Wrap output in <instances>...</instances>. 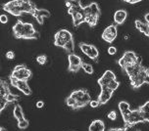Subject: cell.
Segmentation results:
<instances>
[{
    "label": "cell",
    "instance_id": "obj_1",
    "mask_svg": "<svg viewBox=\"0 0 149 131\" xmlns=\"http://www.w3.org/2000/svg\"><path fill=\"white\" fill-rule=\"evenodd\" d=\"M13 33L16 38L19 39H37L39 37V33L36 30L31 24L24 23L21 20H19L13 26Z\"/></svg>",
    "mask_w": 149,
    "mask_h": 131
},
{
    "label": "cell",
    "instance_id": "obj_2",
    "mask_svg": "<svg viewBox=\"0 0 149 131\" xmlns=\"http://www.w3.org/2000/svg\"><path fill=\"white\" fill-rule=\"evenodd\" d=\"M23 4L24 0H12V1H9L2 5V8H3L4 11L10 13L13 16L21 17L24 14Z\"/></svg>",
    "mask_w": 149,
    "mask_h": 131
},
{
    "label": "cell",
    "instance_id": "obj_3",
    "mask_svg": "<svg viewBox=\"0 0 149 131\" xmlns=\"http://www.w3.org/2000/svg\"><path fill=\"white\" fill-rule=\"evenodd\" d=\"M139 122H145V119H144V116H143V113L138 108L136 110L132 111V114H130L129 119H127V121L125 124H126V127H130V126H134V125L139 123Z\"/></svg>",
    "mask_w": 149,
    "mask_h": 131
},
{
    "label": "cell",
    "instance_id": "obj_4",
    "mask_svg": "<svg viewBox=\"0 0 149 131\" xmlns=\"http://www.w3.org/2000/svg\"><path fill=\"white\" fill-rule=\"evenodd\" d=\"M9 78H10V81H11L12 86L16 87L17 89H19L21 92H23L24 94L26 96L31 94V89L30 88V86H29L26 80H19L11 76H9Z\"/></svg>",
    "mask_w": 149,
    "mask_h": 131
},
{
    "label": "cell",
    "instance_id": "obj_5",
    "mask_svg": "<svg viewBox=\"0 0 149 131\" xmlns=\"http://www.w3.org/2000/svg\"><path fill=\"white\" fill-rule=\"evenodd\" d=\"M68 60H69V71H72V73H77L79 69H81L82 66V61L81 57H79L78 55L74 54H69L68 55Z\"/></svg>",
    "mask_w": 149,
    "mask_h": 131
},
{
    "label": "cell",
    "instance_id": "obj_6",
    "mask_svg": "<svg viewBox=\"0 0 149 131\" xmlns=\"http://www.w3.org/2000/svg\"><path fill=\"white\" fill-rule=\"evenodd\" d=\"M147 76V69L144 68V67L142 66L141 69H140L139 73L137 74V76H135L134 77H132L130 79V84H132V86L134 88V89H136V88H139L141 86L142 84L145 83V77Z\"/></svg>",
    "mask_w": 149,
    "mask_h": 131
},
{
    "label": "cell",
    "instance_id": "obj_7",
    "mask_svg": "<svg viewBox=\"0 0 149 131\" xmlns=\"http://www.w3.org/2000/svg\"><path fill=\"white\" fill-rule=\"evenodd\" d=\"M117 34H118L117 26L116 25H111L104 29V31L102 33L101 37H102V39L104 40V41L108 42V43H112V42L116 39Z\"/></svg>",
    "mask_w": 149,
    "mask_h": 131
},
{
    "label": "cell",
    "instance_id": "obj_8",
    "mask_svg": "<svg viewBox=\"0 0 149 131\" xmlns=\"http://www.w3.org/2000/svg\"><path fill=\"white\" fill-rule=\"evenodd\" d=\"M10 76L19 80H26V81H28L31 77V69H29L26 67L25 69H20V71H15V69H13L12 73L10 74Z\"/></svg>",
    "mask_w": 149,
    "mask_h": 131
},
{
    "label": "cell",
    "instance_id": "obj_9",
    "mask_svg": "<svg viewBox=\"0 0 149 131\" xmlns=\"http://www.w3.org/2000/svg\"><path fill=\"white\" fill-rule=\"evenodd\" d=\"M125 60V62L127 63V66L130 65H134V64H136L137 62H141V58L138 57V56L135 54L134 51H127L125 52V54L122 57Z\"/></svg>",
    "mask_w": 149,
    "mask_h": 131
},
{
    "label": "cell",
    "instance_id": "obj_10",
    "mask_svg": "<svg viewBox=\"0 0 149 131\" xmlns=\"http://www.w3.org/2000/svg\"><path fill=\"white\" fill-rule=\"evenodd\" d=\"M113 92H114L113 90L109 89L108 87L101 88V92H100L99 96H98L97 100L99 101L101 105H105V104L111 99L112 95H113Z\"/></svg>",
    "mask_w": 149,
    "mask_h": 131
},
{
    "label": "cell",
    "instance_id": "obj_11",
    "mask_svg": "<svg viewBox=\"0 0 149 131\" xmlns=\"http://www.w3.org/2000/svg\"><path fill=\"white\" fill-rule=\"evenodd\" d=\"M33 17H34L39 25H43L44 18H49L50 12L46 9H36L33 14Z\"/></svg>",
    "mask_w": 149,
    "mask_h": 131
},
{
    "label": "cell",
    "instance_id": "obj_12",
    "mask_svg": "<svg viewBox=\"0 0 149 131\" xmlns=\"http://www.w3.org/2000/svg\"><path fill=\"white\" fill-rule=\"evenodd\" d=\"M141 68H142L141 62H137L136 64H134V65L127 66V68L125 69V71H126V73L129 76L130 78H132V77L137 76V74L139 73Z\"/></svg>",
    "mask_w": 149,
    "mask_h": 131
},
{
    "label": "cell",
    "instance_id": "obj_13",
    "mask_svg": "<svg viewBox=\"0 0 149 131\" xmlns=\"http://www.w3.org/2000/svg\"><path fill=\"white\" fill-rule=\"evenodd\" d=\"M127 12L126 10L123 9L118 10L114 14V22H115L116 25H123L125 21L127 20Z\"/></svg>",
    "mask_w": 149,
    "mask_h": 131
},
{
    "label": "cell",
    "instance_id": "obj_14",
    "mask_svg": "<svg viewBox=\"0 0 149 131\" xmlns=\"http://www.w3.org/2000/svg\"><path fill=\"white\" fill-rule=\"evenodd\" d=\"M72 18H73V24L74 26H79L82 23H84L86 22V15L84 13V9L72 15Z\"/></svg>",
    "mask_w": 149,
    "mask_h": 131
},
{
    "label": "cell",
    "instance_id": "obj_15",
    "mask_svg": "<svg viewBox=\"0 0 149 131\" xmlns=\"http://www.w3.org/2000/svg\"><path fill=\"white\" fill-rule=\"evenodd\" d=\"M88 131H105V124L102 120L95 119L90 123Z\"/></svg>",
    "mask_w": 149,
    "mask_h": 131
},
{
    "label": "cell",
    "instance_id": "obj_16",
    "mask_svg": "<svg viewBox=\"0 0 149 131\" xmlns=\"http://www.w3.org/2000/svg\"><path fill=\"white\" fill-rule=\"evenodd\" d=\"M54 38H62L64 40H66L67 42L71 41V40H74L73 34L69 30H67V29H61V30L57 31L54 35Z\"/></svg>",
    "mask_w": 149,
    "mask_h": 131
},
{
    "label": "cell",
    "instance_id": "obj_17",
    "mask_svg": "<svg viewBox=\"0 0 149 131\" xmlns=\"http://www.w3.org/2000/svg\"><path fill=\"white\" fill-rule=\"evenodd\" d=\"M13 114H14V117L18 120V121L25 119V116H24L23 109H22V107H21L20 105H15L14 110H13Z\"/></svg>",
    "mask_w": 149,
    "mask_h": 131
},
{
    "label": "cell",
    "instance_id": "obj_18",
    "mask_svg": "<svg viewBox=\"0 0 149 131\" xmlns=\"http://www.w3.org/2000/svg\"><path fill=\"white\" fill-rule=\"evenodd\" d=\"M134 25H135V28H136L138 30L140 31V33H142L143 34L146 33L147 28H148V24L143 23V22H141V21H139V20H136L134 22Z\"/></svg>",
    "mask_w": 149,
    "mask_h": 131
},
{
    "label": "cell",
    "instance_id": "obj_19",
    "mask_svg": "<svg viewBox=\"0 0 149 131\" xmlns=\"http://www.w3.org/2000/svg\"><path fill=\"white\" fill-rule=\"evenodd\" d=\"M86 90L84 89H79V90H74V91H73L71 93V95L74 99H76L77 102H79V101H81L82 97L84 96V94H86Z\"/></svg>",
    "mask_w": 149,
    "mask_h": 131
},
{
    "label": "cell",
    "instance_id": "obj_20",
    "mask_svg": "<svg viewBox=\"0 0 149 131\" xmlns=\"http://www.w3.org/2000/svg\"><path fill=\"white\" fill-rule=\"evenodd\" d=\"M9 93H10V89L7 82H5L4 80H1V83H0V97H5Z\"/></svg>",
    "mask_w": 149,
    "mask_h": 131
},
{
    "label": "cell",
    "instance_id": "obj_21",
    "mask_svg": "<svg viewBox=\"0 0 149 131\" xmlns=\"http://www.w3.org/2000/svg\"><path fill=\"white\" fill-rule=\"evenodd\" d=\"M98 19L99 17H97V16H94V15H89V16H86V23L88 24L89 26H95L97 25L98 23Z\"/></svg>",
    "mask_w": 149,
    "mask_h": 131
},
{
    "label": "cell",
    "instance_id": "obj_22",
    "mask_svg": "<svg viewBox=\"0 0 149 131\" xmlns=\"http://www.w3.org/2000/svg\"><path fill=\"white\" fill-rule=\"evenodd\" d=\"M89 7H90V10H91V15H94V16H97V17H100L101 11H100V8H99V6H98L97 3H95V2H92V3L89 4Z\"/></svg>",
    "mask_w": 149,
    "mask_h": 131
},
{
    "label": "cell",
    "instance_id": "obj_23",
    "mask_svg": "<svg viewBox=\"0 0 149 131\" xmlns=\"http://www.w3.org/2000/svg\"><path fill=\"white\" fill-rule=\"evenodd\" d=\"M98 56H99V52H98L97 48L94 46V45H91V49H90V51L88 53V55H87V57L92 59V60H97Z\"/></svg>",
    "mask_w": 149,
    "mask_h": 131
},
{
    "label": "cell",
    "instance_id": "obj_24",
    "mask_svg": "<svg viewBox=\"0 0 149 131\" xmlns=\"http://www.w3.org/2000/svg\"><path fill=\"white\" fill-rule=\"evenodd\" d=\"M66 6L68 8L71 7H81V0H65Z\"/></svg>",
    "mask_w": 149,
    "mask_h": 131
},
{
    "label": "cell",
    "instance_id": "obj_25",
    "mask_svg": "<svg viewBox=\"0 0 149 131\" xmlns=\"http://www.w3.org/2000/svg\"><path fill=\"white\" fill-rule=\"evenodd\" d=\"M65 51H67L69 54H72V53L74 52V40H71V41H69L66 43L65 47L63 48Z\"/></svg>",
    "mask_w": 149,
    "mask_h": 131
},
{
    "label": "cell",
    "instance_id": "obj_26",
    "mask_svg": "<svg viewBox=\"0 0 149 131\" xmlns=\"http://www.w3.org/2000/svg\"><path fill=\"white\" fill-rule=\"evenodd\" d=\"M81 69L86 71V73H88V74H92L93 71H94V69H93V66L90 65V64H86V63H82Z\"/></svg>",
    "mask_w": 149,
    "mask_h": 131
},
{
    "label": "cell",
    "instance_id": "obj_27",
    "mask_svg": "<svg viewBox=\"0 0 149 131\" xmlns=\"http://www.w3.org/2000/svg\"><path fill=\"white\" fill-rule=\"evenodd\" d=\"M79 48H81V52L86 56L88 55V53L91 49V44H86V43H79Z\"/></svg>",
    "mask_w": 149,
    "mask_h": 131
},
{
    "label": "cell",
    "instance_id": "obj_28",
    "mask_svg": "<svg viewBox=\"0 0 149 131\" xmlns=\"http://www.w3.org/2000/svg\"><path fill=\"white\" fill-rule=\"evenodd\" d=\"M119 110L121 113L127 111V110H130V104L127 102H125V101H121L119 103Z\"/></svg>",
    "mask_w": 149,
    "mask_h": 131
},
{
    "label": "cell",
    "instance_id": "obj_29",
    "mask_svg": "<svg viewBox=\"0 0 149 131\" xmlns=\"http://www.w3.org/2000/svg\"><path fill=\"white\" fill-rule=\"evenodd\" d=\"M119 86H120V82L117 79L112 80V81H110V83L108 84V88L111 90H113V91H115Z\"/></svg>",
    "mask_w": 149,
    "mask_h": 131
},
{
    "label": "cell",
    "instance_id": "obj_30",
    "mask_svg": "<svg viewBox=\"0 0 149 131\" xmlns=\"http://www.w3.org/2000/svg\"><path fill=\"white\" fill-rule=\"evenodd\" d=\"M29 124H30V122H29V120L26 119L18 121V127L20 128V129H26V128L29 127Z\"/></svg>",
    "mask_w": 149,
    "mask_h": 131
},
{
    "label": "cell",
    "instance_id": "obj_31",
    "mask_svg": "<svg viewBox=\"0 0 149 131\" xmlns=\"http://www.w3.org/2000/svg\"><path fill=\"white\" fill-rule=\"evenodd\" d=\"M5 98H6V100L8 101V103H13V102H15V101L18 100L19 96L15 95V94H12V93L10 92L9 94H7L6 96H5Z\"/></svg>",
    "mask_w": 149,
    "mask_h": 131
},
{
    "label": "cell",
    "instance_id": "obj_32",
    "mask_svg": "<svg viewBox=\"0 0 149 131\" xmlns=\"http://www.w3.org/2000/svg\"><path fill=\"white\" fill-rule=\"evenodd\" d=\"M66 43H67V41L62 39V38H54V45H55V46L64 48V47H65Z\"/></svg>",
    "mask_w": 149,
    "mask_h": 131
},
{
    "label": "cell",
    "instance_id": "obj_33",
    "mask_svg": "<svg viewBox=\"0 0 149 131\" xmlns=\"http://www.w3.org/2000/svg\"><path fill=\"white\" fill-rule=\"evenodd\" d=\"M103 76L106 77L108 79H111V80H114V79H117V77L115 76V73H113L112 71H106L104 73H103Z\"/></svg>",
    "mask_w": 149,
    "mask_h": 131
},
{
    "label": "cell",
    "instance_id": "obj_34",
    "mask_svg": "<svg viewBox=\"0 0 149 131\" xmlns=\"http://www.w3.org/2000/svg\"><path fill=\"white\" fill-rule=\"evenodd\" d=\"M76 103H77V100L76 99H74L72 96H69V97L66 98V105L71 107V108H73Z\"/></svg>",
    "mask_w": 149,
    "mask_h": 131
},
{
    "label": "cell",
    "instance_id": "obj_35",
    "mask_svg": "<svg viewBox=\"0 0 149 131\" xmlns=\"http://www.w3.org/2000/svg\"><path fill=\"white\" fill-rule=\"evenodd\" d=\"M8 105V101L6 100L5 97H0V111L3 112V110L6 108Z\"/></svg>",
    "mask_w": 149,
    "mask_h": 131
},
{
    "label": "cell",
    "instance_id": "obj_36",
    "mask_svg": "<svg viewBox=\"0 0 149 131\" xmlns=\"http://www.w3.org/2000/svg\"><path fill=\"white\" fill-rule=\"evenodd\" d=\"M36 61H37V63H38L39 65H44V64H46V62H47V57L45 55L37 56Z\"/></svg>",
    "mask_w": 149,
    "mask_h": 131
},
{
    "label": "cell",
    "instance_id": "obj_37",
    "mask_svg": "<svg viewBox=\"0 0 149 131\" xmlns=\"http://www.w3.org/2000/svg\"><path fill=\"white\" fill-rule=\"evenodd\" d=\"M122 114V116H123V119H124V122L126 123V122L127 121V119H129V117L130 116V114H132V110H127V111H125L123 112V113H121Z\"/></svg>",
    "mask_w": 149,
    "mask_h": 131
},
{
    "label": "cell",
    "instance_id": "obj_38",
    "mask_svg": "<svg viewBox=\"0 0 149 131\" xmlns=\"http://www.w3.org/2000/svg\"><path fill=\"white\" fill-rule=\"evenodd\" d=\"M139 109H140V111H141L142 113H149V101H148V102H146L144 105L139 107Z\"/></svg>",
    "mask_w": 149,
    "mask_h": 131
},
{
    "label": "cell",
    "instance_id": "obj_39",
    "mask_svg": "<svg viewBox=\"0 0 149 131\" xmlns=\"http://www.w3.org/2000/svg\"><path fill=\"white\" fill-rule=\"evenodd\" d=\"M101 105L100 102L98 100H91L90 101V103H89V106L91 107V108H97V107H99Z\"/></svg>",
    "mask_w": 149,
    "mask_h": 131
},
{
    "label": "cell",
    "instance_id": "obj_40",
    "mask_svg": "<svg viewBox=\"0 0 149 131\" xmlns=\"http://www.w3.org/2000/svg\"><path fill=\"white\" fill-rule=\"evenodd\" d=\"M108 119L111 120H116L117 119V113L115 111H112L108 114Z\"/></svg>",
    "mask_w": 149,
    "mask_h": 131
},
{
    "label": "cell",
    "instance_id": "obj_41",
    "mask_svg": "<svg viewBox=\"0 0 149 131\" xmlns=\"http://www.w3.org/2000/svg\"><path fill=\"white\" fill-rule=\"evenodd\" d=\"M108 53L109 55H115L117 53V48L114 46H110L108 48Z\"/></svg>",
    "mask_w": 149,
    "mask_h": 131
},
{
    "label": "cell",
    "instance_id": "obj_42",
    "mask_svg": "<svg viewBox=\"0 0 149 131\" xmlns=\"http://www.w3.org/2000/svg\"><path fill=\"white\" fill-rule=\"evenodd\" d=\"M5 56H6V58L9 59V60H13V59L15 58V53L13 51H8Z\"/></svg>",
    "mask_w": 149,
    "mask_h": 131
},
{
    "label": "cell",
    "instance_id": "obj_43",
    "mask_svg": "<svg viewBox=\"0 0 149 131\" xmlns=\"http://www.w3.org/2000/svg\"><path fill=\"white\" fill-rule=\"evenodd\" d=\"M0 22H1L2 24H7L8 23V17L6 15H1L0 16Z\"/></svg>",
    "mask_w": 149,
    "mask_h": 131
},
{
    "label": "cell",
    "instance_id": "obj_44",
    "mask_svg": "<svg viewBox=\"0 0 149 131\" xmlns=\"http://www.w3.org/2000/svg\"><path fill=\"white\" fill-rule=\"evenodd\" d=\"M127 127L125 126L124 128H111L109 129V131H127Z\"/></svg>",
    "mask_w": 149,
    "mask_h": 131
},
{
    "label": "cell",
    "instance_id": "obj_45",
    "mask_svg": "<svg viewBox=\"0 0 149 131\" xmlns=\"http://www.w3.org/2000/svg\"><path fill=\"white\" fill-rule=\"evenodd\" d=\"M124 1L130 4H135V3H138V2L142 1V0H124Z\"/></svg>",
    "mask_w": 149,
    "mask_h": 131
},
{
    "label": "cell",
    "instance_id": "obj_46",
    "mask_svg": "<svg viewBox=\"0 0 149 131\" xmlns=\"http://www.w3.org/2000/svg\"><path fill=\"white\" fill-rule=\"evenodd\" d=\"M43 106H44V102H43V101H38V102L36 103V108H38V109L43 108Z\"/></svg>",
    "mask_w": 149,
    "mask_h": 131
},
{
    "label": "cell",
    "instance_id": "obj_47",
    "mask_svg": "<svg viewBox=\"0 0 149 131\" xmlns=\"http://www.w3.org/2000/svg\"><path fill=\"white\" fill-rule=\"evenodd\" d=\"M26 68V66L25 65H18V66H16L15 67V71H20V69H25Z\"/></svg>",
    "mask_w": 149,
    "mask_h": 131
},
{
    "label": "cell",
    "instance_id": "obj_48",
    "mask_svg": "<svg viewBox=\"0 0 149 131\" xmlns=\"http://www.w3.org/2000/svg\"><path fill=\"white\" fill-rule=\"evenodd\" d=\"M143 116H144V119H145V121L149 122V113H143Z\"/></svg>",
    "mask_w": 149,
    "mask_h": 131
},
{
    "label": "cell",
    "instance_id": "obj_49",
    "mask_svg": "<svg viewBox=\"0 0 149 131\" xmlns=\"http://www.w3.org/2000/svg\"><path fill=\"white\" fill-rule=\"evenodd\" d=\"M144 19H145L146 24H148V25H149V13H146L145 16H144Z\"/></svg>",
    "mask_w": 149,
    "mask_h": 131
},
{
    "label": "cell",
    "instance_id": "obj_50",
    "mask_svg": "<svg viewBox=\"0 0 149 131\" xmlns=\"http://www.w3.org/2000/svg\"><path fill=\"white\" fill-rule=\"evenodd\" d=\"M145 83L146 84H149V76H148V74L145 77Z\"/></svg>",
    "mask_w": 149,
    "mask_h": 131
},
{
    "label": "cell",
    "instance_id": "obj_51",
    "mask_svg": "<svg viewBox=\"0 0 149 131\" xmlns=\"http://www.w3.org/2000/svg\"><path fill=\"white\" fill-rule=\"evenodd\" d=\"M145 35H146V36H148V37H149V25H148V28H147V31H146V33H145Z\"/></svg>",
    "mask_w": 149,
    "mask_h": 131
},
{
    "label": "cell",
    "instance_id": "obj_52",
    "mask_svg": "<svg viewBox=\"0 0 149 131\" xmlns=\"http://www.w3.org/2000/svg\"><path fill=\"white\" fill-rule=\"evenodd\" d=\"M0 131H8V130L6 129V128H4V127H1V128H0Z\"/></svg>",
    "mask_w": 149,
    "mask_h": 131
},
{
    "label": "cell",
    "instance_id": "obj_53",
    "mask_svg": "<svg viewBox=\"0 0 149 131\" xmlns=\"http://www.w3.org/2000/svg\"><path fill=\"white\" fill-rule=\"evenodd\" d=\"M147 74L149 76V69H147Z\"/></svg>",
    "mask_w": 149,
    "mask_h": 131
},
{
    "label": "cell",
    "instance_id": "obj_54",
    "mask_svg": "<svg viewBox=\"0 0 149 131\" xmlns=\"http://www.w3.org/2000/svg\"><path fill=\"white\" fill-rule=\"evenodd\" d=\"M136 131H140V130H136Z\"/></svg>",
    "mask_w": 149,
    "mask_h": 131
}]
</instances>
